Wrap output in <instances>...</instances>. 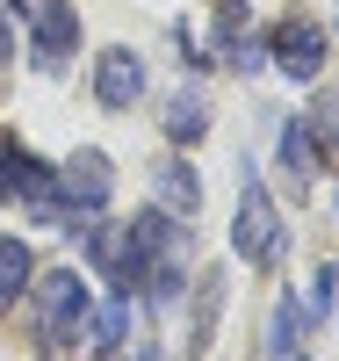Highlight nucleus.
<instances>
[{"label": "nucleus", "mask_w": 339, "mask_h": 361, "mask_svg": "<svg viewBox=\"0 0 339 361\" xmlns=\"http://www.w3.org/2000/svg\"><path fill=\"white\" fill-rule=\"evenodd\" d=\"M231 246L245 253V267H274V260L289 253V231H282V217H274V195L260 188L253 159L238 166V217H231Z\"/></svg>", "instance_id": "1"}, {"label": "nucleus", "mask_w": 339, "mask_h": 361, "mask_svg": "<svg viewBox=\"0 0 339 361\" xmlns=\"http://www.w3.org/2000/svg\"><path fill=\"white\" fill-rule=\"evenodd\" d=\"M37 289V311H44V347L66 354L80 333H87V275H73V267H58V275L29 282Z\"/></svg>", "instance_id": "2"}, {"label": "nucleus", "mask_w": 339, "mask_h": 361, "mask_svg": "<svg viewBox=\"0 0 339 361\" xmlns=\"http://www.w3.org/2000/svg\"><path fill=\"white\" fill-rule=\"evenodd\" d=\"M22 22H29V51H37V66L44 73H66V58L80 44V15H73V0H15Z\"/></svg>", "instance_id": "3"}, {"label": "nucleus", "mask_w": 339, "mask_h": 361, "mask_svg": "<svg viewBox=\"0 0 339 361\" xmlns=\"http://www.w3.org/2000/svg\"><path fill=\"white\" fill-rule=\"evenodd\" d=\"M267 51H274V66H282L289 80H318V66H325V29L289 8L282 22H274V44Z\"/></svg>", "instance_id": "4"}, {"label": "nucleus", "mask_w": 339, "mask_h": 361, "mask_svg": "<svg viewBox=\"0 0 339 361\" xmlns=\"http://www.w3.org/2000/svg\"><path fill=\"white\" fill-rule=\"evenodd\" d=\"M58 188H66V209H101L109 202V188H116V166H109V152H73L66 166H58ZM73 231V224H66Z\"/></svg>", "instance_id": "5"}, {"label": "nucleus", "mask_w": 339, "mask_h": 361, "mask_svg": "<svg viewBox=\"0 0 339 361\" xmlns=\"http://www.w3.org/2000/svg\"><path fill=\"white\" fill-rule=\"evenodd\" d=\"M137 94H144V58H137L130 44L101 51V66H94V102H101V109H130Z\"/></svg>", "instance_id": "6"}, {"label": "nucleus", "mask_w": 339, "mask_h": 361, "mask_svg": "<svg viewBox=\"0 0 339 361\" xmlns=\"http://www.w3.org/2000/svg\"><path fill=\"white\" fill-rule=\"evenodd\" d=\"M217 51L231 73H260L267 66V44L253 37V22H245V0H217Z\"/></svg>", "instance_id": "7"}, {"label": "nucleus", "mask_w": 339, "mask_h": 361, "mask_svg": "<svg viewBox=\"0 0 339 361\" xmlns=\"http://www.w3.org/2000/svg\"><path fill=\"white\" fill-rule=\"evenodd\" d=\"M152 195H159V209H166V217H180V224H188L195 209H202V180L180 166V159H159V166H152Z\"/></svg>", "instance_id": "8"}, {"label": "nucleus", "mask_w": 339, "mask_h": 361, "mask_svg": "<svg viewBox=\"0 0 339 361\" xmlns=\"http://www.w3.org/2000/svg\"><path fill=\"white\" fill-rule=\"evenodd\" d=\"M318 137L311 130H303V123H282V173H289V188L303 195V188H311V173H318Z\"/></svg>", "instance_id": "9"}, {"label": "nucleus", "mask_w": 339, "mask_h": 361, "mask_svg": "<svg viewBox=\"0 0 339 361\" xmlns=\"http://www.w3.org/2000/svg\"><path fill=\"white\" fill-rule=\"evenodd\" d=\"M29 282H37L29 246H22V238H0V311H15L22 296H29Z\"/></svg>", "instance_id": "10"}, {"label": "nucleus", "mask_w": 339, "mask_h": 361, "mask_svg": "<svg viewBox=\"0 0 339 361\" xmlns=\"http://www.w3.org/2000/svg\"><path fill=\"white\" fill-rule=\"evenodd\" d=\"M217 311H224V275H202V289H195V318H188V354L209 347V325H217Z\"/></svg>", "instance_id": "11"}, {"label": "nucleus", "mask_w": 339, "mask_h": 361, "mask_svg": "<svg viewBox=\"0 0 339 361\" xmlns=\"http://www.w3.org/2000/svg\"><path fill=\"white\" fill-rule=\"evenodd\" d=\"M209 130V102L195 94V87H180V94L166 102V137H202Z\"/></svg>", "instance_id": "12"}, {"label": "nucleus", "mask_w": 339, "mask_h": 361, "mask_svg": "<svg viewBox=\"0 0 339 361\" xmlns=\"http://www.w3.org/2000/svg\"><path fill=\"white\" fill-rule=\"evenodd\" d=\"M296 318H303V304H296V296H282V304H274V325H267V354H274V361L296 354Z\"/></svg>", "instance_id": "13"}, {"label": "nucleus", "mask_w": 339, "mask_h": 361, "mask_svg": "<svg viewBox=\"0 0 339 361\" xmlns=\"http://www.w3.org/2000/svg\"><path fill=\"white\" fill-rule=\"evenodd\" d=\"M22 166H29V152L0 130V202H15V188H22Z\"/></svg>", "instance_id": "14"}, {"label": "nucleus", "mask_w": 339, "mask_h": 361, "mask_svg": "<svg viewBox=\"0 0 339 361\" xmlns=\"http://www.w3.org/2000/svg\"><path fill=\"white\" fill-rule=\"evenodd\" d=\"M311 137H318V152H339V94H325L311 109Z\"/></svg>", "instance_id": "15"}, {"label": "nucleus", "mask_w": 339, "mask_h": 361, "mask_svg": "<svg viewBox=\"0 0 339 361\" xmlns=\"http://www.w3.org/2000/svg\"><path fill=\"white\" fill-rule=\"evenodd\" d=\"M332 289H339V275H332V267H318V282H311V318L332 311Z\"/></svg>", "instance_id": "16"}, {"label": "nucleus", "mask_w": 339, "mask_h": 361, "mask_svg": "<svg viewBox=\"0 0 339 361\" xmlns=\"http://www.w3.org/2000/svg\"><path fill=\"white\" fill-rule=\"evenodd\" d=\"M15 51V29H8V15H0V58H8Z\"/></svg>", "instance_id": "17"}]
</instances>
